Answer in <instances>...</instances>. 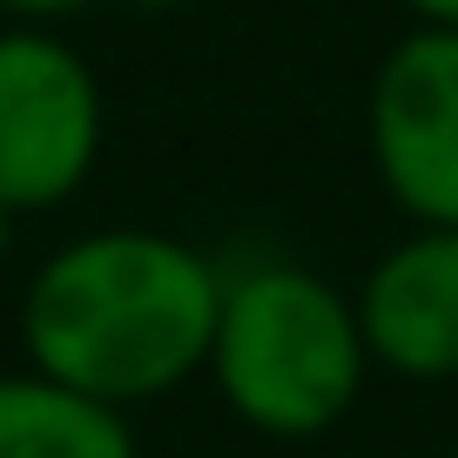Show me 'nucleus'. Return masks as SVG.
<instances>
[{
    "label": "nucleus",
    "instance_id": "1",
    "mask_svg": "<svg viewBox=\"0 0 458 458\" xmlns=\"http://www.w3.org/2000/svg\"><path fill=\"white\" fill-rule=\"evenodd\" d=\"M223 310V263L156 223H108L55 243L14 303L21 351L41 377L108 404H142L202 377Z\"/></svg>",
    "mask_w": 458,
    "mask_h": 458
},
{
    "label": "nucleus",
    "instance_id": "2",
    "mask_svg": "<svg viewBox=\"0 0 458 458\" xmlns=\"http://www.w3.org/2000/svg\"><path fill=\"white\" fill-rule=\"evenodd\" d=\"M371 344L358 324V297L297 257H257L223 270L209 364L223 411L243 431L276 445L330 438L358 411L371 377Z\"/></svg>",
    "mask_w": 458,
    "mask_h": 458
},
{
    "label": "nucleus",
    "instance_id": "3",
    "mask_svg": "<svg viewBox=\"0 0 458 458\" xmlns=\"http://www.w3.org/2000/svg\"><path fill=\"white\" fill-rule=\"evenodd\" d=\"M108 142L101 74L61 28L0 21V202L47 216L88 189Z\"/></svg>",
    "mask_w": 458,
    "mask_h": 458
},
{
    "label": "nucleus",
    "instance_id": "4",
    "mask_svg": "<svg viewBox=\"0 0 458 458\" xmlns=\"http://www.w3.org/2000/svg\"><path fill=\"white\" fill-rule=\"evenodd\" d=\"M371 175L418 229H458V28H404L364 88Z\"/></svg>",
    "mask_w": 458,
    "mask_h": 458
},
{
    "label": "nucleus",
    "instance_id": "5",
    "mask_svg": "<svg viewBox=\"0 0 458 458\" xmlns=\"http://www.w3.org/2000/svg\"><path fill=\"white\" fill-rule=\"evenodd\" d=\"M358 324L371 364L404 385L458 377V229H404L358 276Z\"/></svg>",
    "mask_w": 458,
    "mask_h": 458
},
{
    "label": "nucleus",
    "instance_id": "6",
    "mask_svg": "<svg viewBox=\"0 0 458 458\" xmlns=\"http://www.w3.org/2000/svg\"><path fill=\"white\" fill-rule=\"evenodd\" d=\"M0 458H142L129 411L81 398L34 364L0 371Z\"/></svg>",
    "mask_w": 458,
    "mask_h": 458
},
{
    "label": "nucleus",
    "instance_id": "7",
    "mask_svg": "<svg viewBox=\"0 0 458 458\" xmlns=\"http://www.w3.org/2000/svg\"><path fill=\"white\" fill-rule=\"evenodd\" d=\"M101 0H0V21H28V28H61V21L88 14Z\"/></svg>",
    "mask_w": 458,
    "mask_h": 458
},
{
    "label": "nucleus",
    "instance_id": "8",
    "mask_svg": "<svg viewBox=\"0 0 458 458\" xmlns=\"http://www.w3.org/2000/svg\"><path fill=\"white\" fill-rule=\"evenodd\" d=\"M411 28H458V0H398Z\"/></svg>",
    "mask_w": 458,
    "mask_h": 458
},
{
    "label": "nucleus",
    "instance_id": "9",
    "mask_svg": "<svg viewBox=\"0 0 458 458\" xmlns=\"http://www.w3.org/2000/svg\"><path fill=\"white\" fill-rule=\"evenodd\" d=\"M14 229H21V216L7 209V202H0V270L14 263Z\"/></svg>",
    "mask_w": 458,
    "mask_h": 458
},
{
    "label": "nucleus",
    "instance_id": "10",
    "mask_svg": "<svg viewBox=\"0 0 458 458\" xmlns=\"http://www.w3.org/2000/svg\"><path fill=\"white\" fill-rule=\"evenodd\" d=\"M129 14H175V7H189V0H122Z\"/></svg>",
    "mask_w": 458,
    "mask_h": 458
},
{
    "label": "nucleus",
    "instance_id": "11",
    "mask_svg": "<svg viewBox=\"0 0 458 458\" xmlns=\"http://www.w3.org/2000/svg\"><path fill=\"white\" fill-rule=\"evenodd\" d=\"M445 458H458V445H452V452H445Z\"/></svg>",
    "mask_w": 458,
    "mask_h": 458
}]
</instances>
